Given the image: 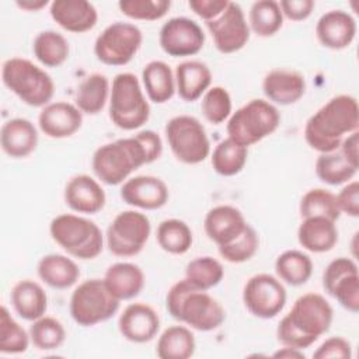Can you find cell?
Returning a JSON list of instances; mask_svg holds the SVG:
<instances>
[{"label":"cell","instance_id":"cell-34","mask_svg":"<svg viewBox=\"0 0 359 359\" xmlns=\"http://www.w3.org/2000/svg\"><path fill=\"white\" fill-rule=\"evenodd\" d=\"M32 52L35 59L45 67H57L67 60L70 46L62 34L46 29L34 38Z\"/></svg>","mask_w":359,"mask_h":359},{"label":"cell","instance_id":"cell-28","mask_svg":"<svg viewBox=\"0 0 359 359\" xmlns=\"http://www.w3.org/2000/svg\"><path fill=\"white\" fill-rule=\"evenodd\" d=\"M10 300L14 311L27 321L41 318L48 309V296L43 287L31 279L17 282L11 289Z\"/></svg>","mask_w":359,"mask_h":359},{"label":"cell","instance_id":"cell-36","mask_svg":"<svg viewBox=\"0 0 359 359\" xmlns=\"http://www.w3.org/2000/svg\"><path fill=\"white\" fill-rule=\"evenodd\" d=\"M247 157L248 147H244L227 137L215 146L210 161L215 172L222 177H233L243 171Z\"/></svg>","mask_w":359,"mask_h":359},{"label":"cell","instance_id":"cell-9","mask_svg":"<svg viewBox=\"0 0 359 359\" xmlns=\"http://www.w3.org/2000/svg\"><path fill=\"white\" fill-rule=\"evenodd\" d=\"M118 300L104 279L93 278L81 282L70 297V316L81 327H93L109 320L119 310Z\"/></svg>","mask_w":359,"mask_h":359},{"label":"cell","instance_id":"cell-45","mask_svg":"<svg viewBox=\"0 0 359 359\" xmlns=\"http://www.w3.org/2000/svg\"><path fill=\"white\" fill-rule=\"evenodd\" d=\"M121 13L132 20L156 21L163 18L170 7V0H121L118 3Z\"/></svg>","mask_w":359,"mask_h":359},{"label":"cell","instance_id":"cell-39","mask_svg":"<svg viewBox=\"0 0 359 359\" xmlns=\"http://www.w3.org/2000/svg\"><path fill=\"white\" fill-rule=\"evenodd\" d=\"M224 276V269L220 261L213 257H198L188 262L185 268V279L198 290L208 292L217 286Z\"/></svg>","mask_w":359,"mask_h":359},{"label":"cell","instance_id":"cell-13","mask_svg":"<svg viewBox=\"0 0 359 359\" xmlns=\"http://www.w3.org/2000/svg\"><path fill=\"white\" fill-rule=\"evenodd\" d=\"M286 289L283 283L269 273H257L251 276L243 289V302L245 309L258 318L276 317L286 304Z\"/></svg>","mask_w":359,"mask_h":359},{"label":"cell","instance_id":"cell-17","mask_svg":"<svg viewBox=\"0 0 359 359\" xmlns=\"http://www.w3.org/2000/svg\"><path fill=\"white\" fill-rule=\"evenodd\" d=\"M118 328L126 341L144 344L157 335L160 330V317L157 311L146 303H130L121 313Z\"/></svg>","mask_w":359,"mask_h":359},{"label":"cell","instance_id":"cell-40","mask_svg":"<svg viewBox=\"0 0 359 359\" xmlns=\"http://www.w3.org/2000/svg\"><path fill=\"white\" fill-rule=\"evenodd\" d=\"M299 212L302 219L321 216L337 222L341 216L335 194L324 188H313L307 191L300 199Z\"/></svg>","mask_w":359,"mask_h":359},{"label":"cell","instance_id":"cell-35","mask_svg":"<svg viewBox=\"0 0 359 359\" xmlns=\"http://www.w3.org/2000/svg\"><path fill=\"white\" fill-rule=\"evenodd\" d=\"M250 31L262 38L275 35L283 25V14L279 1L258 0L252 3L248 13Z\"/></svg>","mask_w":359,"mask_h":359},{"label":"cell","instance_id":"cell-50","mask_svg":"<svg viewBox=\"0 0 359 359\" xmlns=\"http://www.w3.org/2000/svg\"><path fill=\"white\" fill-rule=\"evenodd\" d=\"M283 18L290 21H303L309 18L316 7L313 0H282L279 1Z\"/></svg>","mask_w":359,"mask_h":359},{"label":"cell","instance_id":"cell-47","mask_svg":"<svg viewBox=\"0 0 359 359\" xmlns=\"http://www.w3.org/2000/svg\"><path fill=\"white\" fill-rule=\"evenodd\" d=\"M351 272H358V265L353 259L346 257H339L332 259L323 273V287L327 294L331 292L332 286L345 275Z\"/></svg>","mask_w":359,"mask_h":359},{"label":"cell","instance_id":"cell-26","mask_svg":"<svg viewBox=\"0 0 359 359\" xmlns=\"http://www.w3.org/2000/svg\"><path fill=\"white\" fill-rule=\"evenodd\" d=\"M297 240L299 244L310 252H328L338 243L335 222L321 216L304 217L297 229Z\"/></svg>","mask_w":359,"mask_h":359},{"label":"cell","instance_id":"cell-22","mask_svg":"<svg viewBox=\"0 0 359 359\" xmlns=\"http://www.w3.org/2000/svg\"><path fill=\"white\" fill-rule=\"evenodd\" d=\"M49 13L59 27L73 34L87 32L98 21L97 8L86 0H53Z\"/></svg>","mask_w":359,"mask_h":359},{"label":"cell","instance_id":"cell-54","mask_svg":"<svg viewBox=\"0 0 359 359\" xmlns=\"http://www.w3.org/2000/svg\"><path fill=\"white\" fill-rule=\"evenodd\" d=\"M20 8L27 10V11H39L41 8L48 6V0H22L15 3Z\"/></svg>","mask_w":359,"mask_h":359},{"label":"cell","instance_id":"cell-14","mask_svg":"<svg viewBox=\"0 0 359 359\" xmlns=\"http://www.w3.org/2000/svg\"><path fill=\"white\" fill-rule=\"evenodd\" d=\"M212 35L213 45L220 53H234L243 49L250 39V25L241 6L229 1L224 11L212 21L205 22Z\"/></svg>","mask_w":359,"mask_h":359},{"label":"cell","instance_id":"cell-4","mask_svg":"<svg viewBox=\"0 0 359 359\" xmlns=\"http://www.w3.org/2000/svg\"><path fill=\"white\" fill-rule=\"evenodd\" d=\"M165 307L172 318L202 332L219 328L226 318L223 306L208 292L194 287L185 278L168 289Z\"/></svg>","mask_w":359,"mask_h":359},{"label":"cell","instance_id":"cell-2","mask_svg":"<svg viewBox=\"0 0 359 359\" xmlns=\"http://www.w3.org/2000/svg\"><path fill=\"white\" fill-rule=\"evenodd\" d=\"M359 128V107L353 95L339 94L328 100L306 122L304 139L318 153L339 149L342 140Z\"/></svg>","mask_w":359,"mask_h":359},{"label":"cell","instance_id":"cell-29","mask_svg":"<svg viewBox=\"0 0 359 359\" xmlns=\"http://www.w3.org/2000/svg\"><path fill=\"white\" fill-rule=\"evenodd\" d=\"M36 272L42 282L59 290L72 287L80 278L79 265L63 254L43 255L38 262Z\"/></svg>","mask_w":359,"mask_h":359},{"label":"cell","instance_id":"cell-33","mask_svg":"<svg viewBox=\"0 0 359 359\" xmlns=\"http://www.w3.org/2000/svg\"><path fill=\"white\" fill-rule=\"evenodd\" d=\"M275 272L280 282L290 286H300L311 278L313 261L303 251L286 250L278 255Z\"/></svg>","mask_w":359,"mask_h":359},{"label":"cell","instance_id":"cell-1","mask_svg":"<svg viewBox=\"0 0 359 359\" xmlns=\"http://www.w3.org/2000/svg\"><path fill=\"white\" fill-rule=\"evenodd\" d=\"M163 142L150 129L140 130L130 137L116 139L100 146L91 160L95 177L107 185H119L144 164L160 158Z\"/></svg>","mask_w":359,"mask_h":359},{"label":"cell","instance_id":"cell-10","mask_svg":"<svg viewBox=\"0 0 359 359\" xmlns=\"http://www.w3.org/2000/svg\"><path fill=\"white\" fill-rule=\"evenodd\" d=\"M164 133L172 154L184 164H199L210 154L206 129L195 116L178 115L171 118Z\"/></svg>","mask_w":359,"mask_h":359},{"label":"cell","instance_id":"cell-43","mask_svg":"<svg viewBox=\"0 0 359 359\" xmlns=\"http://www.w3.org/2000/svg\"><path fill=\"white\" fill-rule=\"evenodd\" d=\"M231 97L222 86L210 87L203 95L201 109L205 119L213 125H220L231 115Z\"/></svg>","mask_w":359,"mask_h":359},{"label":"cell","instance_id":"cell-16","mask_svg":"<svg viewBox=\"0 0 359 359\" xmlns=\"http://www.w3.org/2000/svg\"><path fill=\"white\" fill-rule=\"evenodd\" d=\"M121 198L125 203L144 209L156 210L163 208L170 198L167 184L154 175H136L128 178L121 187Z\"/></svg>","mask_w":359,"mask_h":359},{"label":"cell","instance_id":"cell-30","mask_svg":"<svg viewBox=\"0 0 359 359\" xmlns=\"http://www.w3.org/2000/svg\"><path fill=\"white\" fill-rule=\"evenodd\" d=\"M142 81L147 98L156 104L170 101L175 93V77L163 60H151L142 70Z\"/></svg>","mask_w":359,"mask_h":359},{"label":"cell","instance_id":"cell-15","mask_svg":"<svg viewBox=\"0 0 359 359\" xmlns=\"http://www.w3.org/2000/svg\"><path fill=\"white\" fill-rule=\"evenodd\" d=\"M158 43L168 56H194L202 50L205 34L196 21L188 17H172L160 28Z\"/></svg>","mask_w":359,"mask_h":359},{"label":"cell","instance_id":"cell-38","mask_svg":"<svg viewBox=\"0 0 359 359\" xmlns=\"http://www.w3.org/2000/svg\"><path fill=\"white\" fill-rule=\"evenodd\" d=\"M157 243L168 254H185L194 241L192 230L180 219H165L157 227Z\"/></svg>","mask_w":359,"mask_h":359},{"label":"cell","instance_id":"cell-32","mask_svg":"<svg viewBox=\"0 0 359 359\" xmlns=\"http://www.w3.org/2000/svg\"><path fill=\"white\" fill-rule=\"evenodd\" d=\"M195 337L189 328L171 325L158 337L156 353L160 359H188L195 353Z\"/></svg>","mask_w":359,"mask_h":359},{"label":"cell","instance_id":"cell-12","mask_svg":"<svg viewBox=\"0 0 359 359\" xmlns=\"http://www.w3.org/2000/svg\"><path fill=\"white\" fill-rule=\"evenodd\" d=\"M150 233L151 224L144 213L123 210L107 229V247L116 257H135L144 248Z\"/></svg>","mask_w":359,"mask_h":359},{"label":"cell","instance_id":"cell-41","mask_svg":"<svg viewBox=\"0 0 359 359\" xmlns=\"http://www.w3.org/2000/svg\"><path fill=\"white\" fill-rule=\"evenodd\" d=\"M29 332H27L10 314L6 306L0 309V352L6 355L22 353L29 346Z\"/></svg>","mask_w":359,"mask_h":359},{"label":"cell","instance_id":"cell-27","mask_svg":"<svg viewBox=\"0 0 359 359\" xmlns=\"http://www.w3.org/2000/svg\"><path fill=\"white\" fill-rule=\"evenodd\" d=\"M104 282L118 300H130L139 296L144 287V273L133 262H115L108 266Z\"/></svg>","mask_w":359,"mask_h":359},{"label":"cell","instance_id":"cell-11","mask_svg":"<svg viewBox=\"0 0 359 359\" xmlns=\"http://www.w3.org/2000/svg\"><path fill=\"white\" fill-rule=\"evenodd\" d=\"M143 42L140 28L132 22L115 21L104 28L94 42L97 59L108 66L128 65Z\"/></svg>","mask_w":359,"mask_h":359},{"label":"cell","instance_id":"cell-7","mask_svg":"<svg viewBox=\"0 0 359 359\" xmlns=\"http://www.w3.org/2000/svg\"><path fill=\"white\" fill-rule=\"evenodd\" d=\"M109 119L123 130L142 128L150 118V105L133 73H119L114 77L109 93Z\"/></svg>","mask_w":359,"mask_h":359},{"label":"cell","instance_id":"cell-23","mask_svg":"<svg viewBox=\"0 0 359 359\" xmlns=\"http://www.w3.org/2000/svg\"><path fill=\"white\" fill-rule=\"evenodd\" d=\"M266 101L276 105H292L306 93V81L302 73L290 69H273L262 81Z\"/></svg>","mask_w":359,"mask_h":359},{"label":"cell","instance_id":"cell-20","mask_svg":"<svg viewBox=\"0 0 359 359\" xmlns=\"http://www.w3.org/2000/svg\"><path fill=\"white\" fill-rule=\"evenodd\" d=\"M248 226L240 209L231 205H217L212 208L203 220V229L209 240L217 247L236 240Z\"/></svg>","mask_w":359,"mask_h":359},{"label":"cell","instance_id":"cell-52","mask_svg":"<svg viewBox=\"0 0 359 359\" xmlns=\"http://www.w3.org/2000/svg\"><path fill=\"white\" fill-rule=\"evenodd\" d=\"M342 156L355 167L359 168V132L349 133L341 143L338 149Z\"/></svg>","mask_w":359,"mask_h":359},{"label":"cell","instance_id":"cell-8","mask_svg":"<svg viewBox=\"0 0 359 359\" xmlns=\"http://www.w3.org/2000/svg\"><path fill=\"white\" fill-rule=\"evenodd\" d=\"M280 123L278 108L266 100L254 98L233 112L227 121L229 139L250 147L272 135Z\"/></svg>","mask_w":359,"mask_h":359},{"label":"cell","instance_id":"cell-42","mask_svg":"<svg viewBox=\"0 0 359 359\" xmlns=\"http://www.w3.org/2000/svg\"><path fill=\"white\" fill-rule=\"evenodd\" d=\"M29 338L35 348L41 351H52L62 346L66 339V330L55 317L42 316L32 321L29 327Z\"/></svg>","mask_w":359,"mask_h":359},{"label":"cell","instance_id":"cell-19","mask_svg":"<svg viewBox=\"0 0 359 359\" xmlns=\"http://www.w3.org/2000/svg\"><path fill=\"white\" fill-rule=\"evenodd\" d=\"M356 35L355 18L344 10H330L324 13L316 24L318 42L328 49L341 50L348 48Z\"/></svg>","mask_w":359,"mask_h":359},{"label":"cell","instance_id":"cell-46","mask_svg":"<svg viewBox=\"0 0 359 359\" xmlns=\"http://www.w3.org/2000/svg\"><path fill=\"white\" fill-rule=\"evenodd\" d=\"M332 296L339 306L351 313H358L359 310V273L351 272L342 276L328 293Z\"/></svg>","mask_w":359,"mask_h":359},{"label":"cell","instance_id":"cell-25","mask_svg":"<svg viewBox=\"0 0 359 359\" xmlns=\"http://www.w3.org/2000/svg\"><path fill=\"white\" fill-rule=\"evenodd\" d=\"M175 90L181 100L194 102L201 98L212 84V72L209 66L201 60H184L177 65Z\"/></svg>","mask_w":359,"mask_h":359},{"label":"cell","instance_id":"cell-6","mask_svg":"<svg viewBox=\"0 0 359 359\" xmlns=\"http://www.w3.org/2000/svg\"><path fill=\"white\" fill-rule=\"evenodd\" d=\"M49 233L59 247L79 259H94L104 248L101 229L93 220L79 215L63 213L53 217Z\"/></svg>","mask_w":359,"mask_h":359},{"label":"cell","instance_id":"cell-24","mask_svg":"<svg viewBox=\"0 0 359 359\" xmlns=\"http://www.w3.org/2000/svg\"><path fill=\"white\" fill-rule=\"evenodd\" d=\"M0 144L3 151L13 158L28 157L38 146V130L29 119H8L1 126Z\"/></svg>","mask_w":359,"mask_h":359},{"label":"cell","instance_id":"cell-51","mask_svg":"<svg viewBox=\"0 0 359 359\" xmlns=\"http://www.w3.org/2000/svg\"><path fill=\"white\" fill-rule=\"evenodd\" d=\"M227 0H189V8L205 22L219 17L227 7Z\"/></svg>","mask_w":359,"mask_h":359},{"label":"cell","instance_id":"cell-3","mask_svg":"<svg viewBox=\"0 0 359 359\" xmlns=\"http://www.w3.org/2000/svg\"><path fill=\"white\" fill-rule=\"evenodd\" d=\"M332 318L334 310L323 294H302L279 321L276 328L278 341L283 346L303 351L330 330Z\"/></svg>","mask_w":359,"mask_h":359},{"label":"cell","instance_id":"cell-31","mask_svg":"<svg viewBox=\"0 0 359 359\" xmlns=\"http://www.w3.org/2000/svg\"><path fill=\"white\" fill-rule=\"evenodd\" d=\"M111 87L105 74H88L77 87L74 95V105L87 115H97L101 112L109 98Z\"/></svg>","mask_w":359,"mask_h":359},{"label":"cell","instance_id":"cell-18","mask_svg":"<svg viewBox=\"0 0 359 359\" xmlns=\"http://www.w3.org/2000/svg\"><path fill=\"white\" fill-rule=\"evenodd\" d=\"M83 123V112L70 102L56 101L45 105L38 116L42 133L52 139L73 136Z\"/></svg>","mask_w":359,"mask_h":359},{"label":"cell","instance_id":"cell-37","mask_svg":"<svg viewBox=\"0 0 359 359\" xmlns=\"http://www.w3.org/2000/svg\"><path fill=\"white\" fill-rule=\"evenodd\" d=\"M358 167L352 165L339 150L320 153L316 160V175L328 185H342L353 180Z\"/></svg>","mask_w":359,"mask_h":359},{"label":"cell","instance_id":"cell-49","mask_svg":"<svg viewBox=\"0 0 359 359\" xmlns=\"http://www.w3.org/2000/svg\"><path fill=\"white\" fill-rule=\"evenodd\" d=\"M335 196L341 213H346L351 217L359 216V182L356 180L346 182Z\"/></svg>","mask_w":359,"mask_h":359},{"label":"cell","instance_id":"cell-5","mask_svg":"<svg viewBox=\"0 0 359 359\" xmlns=\"http://www.w3.org/2000/svg\"><path fill=\"white\" fill-rule=\"evenodd\" d=\"M3 84L29 107L50 104L55 94L52 77L39 66L24 57H10L1 67Z\"/></svg>","mask_w":359,"mask_h":359},{"label":"cell","instance_id":"cell-44","mask_svg":"<svg viewBox=\"0 0 359 359\" xmlns=\"http://www.w3.org/2000/svg\"><path fill=\"white\" fill-rule=\"evenodd\" d=\"M259 245V238L257 231L248 224L245 230L231 243L217 247L220 257L231 264H241L251 259Z\"/></svg>","mask_w":359,"mask_h":359},{"label":"cell","instance_id":"cell-48","mask_svg":"<svg viewBox=\"0 0 359 359\" xmlns=\"http://www.w3.org/2000/svg\"><path fill=\"white\" fill-rule=\"evenodd\" d=\"M352 346L351 342L342 337H331L325 339L313 353L314 359H328V358H351Z\"/></svg>","mask_w":359,"mask_h":359},{"label":"cell","instance_id":"cell-53","mask_svg":"<svg viewBox=\"0 0 359 359\" xmlns=\"http://www.w3.org/2000/svg\"><path fill=\"white\" fill-rule=\"evenodd\" d=\"M273 358H297V359H304V353L302 349H296V348H290V346H283L279 351H276L273 353Z\"/></svg>","mask_w":359,"mask_h":359},{"label":"cell","instance_id":"cell-21","mask_svg":"<svg viewBox=\"0 0 359 359\" xmlns=\"http://www.w3.org/2000/svg\"><path fill=\"white\" fill-rule=\"evenodd\" d=\"M105 201L101 184L87 174L72 177L65 187V202L76 213L94 215L104 208Z\"/></svg>","mask_w":359,"mask_h":359}]
</instances>
